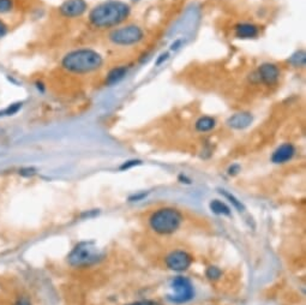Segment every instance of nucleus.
<instances>
[{
    "label": "nucleus",
    "mask_w": 306,
    "mask_h": 305,
    "mask_svg": "<svg viewBox=\"0 0 306 305\" xmlns=\"http://www.w3.org/2000/svg\"><path fill=\"white\" fill-rule=\"evenodd\" d=\"M14 305H33V304H31V300L27 297V295H20V297L16 298Z\"/></svg>",
    "instance_id": "6ab92c4d"
},
{
    "label": "nucleus",
    "mask_w": 306,
    "mask_h": 305,
    "mask_svg": "<svg viewBox=\"0 0 306 305\" xmlns=\"http://www.w3.org/2000/svg\"><path fill=\"white\" fill-rule=\"evenodd\" d=\"M143 30L138 26L130 24V26L121 27L119 29H114L109 34V40L113 43L119 46H130L140 42L143 39Z\"/></svg>",
    "instance_id": "20e7f679"
},
{
    "label": "nucleus",
    "mask_w": 306,
    "mask_h": 305,
    "mask_svg": "<svg viewBox=\"0 0 306 305\" xmlns=\"http://www.w3.org/2000/svg\"><path fill=\"white\" fill-rule=\"evenodd\" d=\"M280 77V70L275 64L264 63L258 69V78L267 86L275 84Z\"/></svg>",
    "instance_id": "1a4fd4ad"
},
{
    "label": "nucleus",
    "mask_w": 306,
    "mask_h": 305,
    "mask_svg": "<svg viewBox=\"0 0 306 305\" xmlns=\"http://www.w3.org/2000/svg\"><path fill=\"white\" fill-rule=\"evenodd\" d=\"M305 62H306V55L304 51H299L293 54L291 58L288 59L289 64H292L293 67L295 68H302L305 67Z\"/></svg>",
    "instance_id": "2eb2a0df"
},
{
    "label": "nucleus",
    "mask_w": 306,
    "mask_h": 305,
    "mask_svg": "<svg viewBox=\"0 0 306 305\" xmlns=\"http://www.w3.org/2000/svg\"><path fill=\"white\" fill-rule=\"evenodd\" d=\"M87 9L88 4L86 0H65L59 8V12L63 17L76 18L83 15Z\"/></svg>",
    "instance_id": "0eeeda50"
},
{
    "label": "nucleus",
    "mask_w": 306,
    "mask_h": 305,
    "mask_svg": "<svg viewBox=\"0 0 306 305\" xmlns=\"http://www.w3.org/2000/svg\"><path fill=\"white\" fill-rule=\"evenodd\" d=\"M97 259H99V253L95 248L87 243H82L77 245L69 255V263L74 267H83L96 262Z\"/></svg>",
    "instance_id": "39448f33"
},
{
    "label": "nucleus",
    "mask_w": 306,
    "mask_h": 305,
    "mask_svg": "<svg viewBox=\"0 0 306 305\" xmlns=\"http://www.w3.org/2000/svg\"><path fill=\"white\" fill-rule=\"evenodd\" d=\"M130 305H155V304L151 303V301H138V303H134Z\"/></svg>",
    "instance_id": "a878e982"
},
{
    "label": "nucleus",
    "mask_w": 306,
    "mask_h": 305,
    "mask_svg": "<svg viewBox=\"0 0 306 305\" xmlns=\"http://www.w3.org/2000/svg\"><path fill=\"white\" fill-rule=\"evenodd\" d=\"M22 105H23L22 102H16V103H12V105H9L5 109H3V111L0 112V115H5V117L14 115L22 108Z\"/></svg>",
    "instance_id": "f3484780"
},
{
    "label": "nucleus",
    "mask_w": 306,
    "mask_h": 305,
    "mask_svg": "<svg viewBox=\"0 0 306 305\" xmlns=\"http://www.w3.org/2000/svg\"><path fill=\"white\" fill-rule=\"evenodd\" d=\"M172 286L173 290L175 291V295L172 298V300L175 303H184V301L190 300L194 297V287L188 279L178 276L174 279Z\"/></svg>",
    "instance_id": "423d86ee"
},
{
    "label": "nucleus",
    "mask_w": 306,
    "mask_h": 305,
    "mask_svg": "<svg viewBox=\"0 0 306 305\" xmlns=\"http://www.w3.org/2000/svg\"><path fill=\"white\" fill-rule=\"evenodd\" d=\"M102 64L103 59L100 53L89 48H81L69 52L62 60V67L64 70L77 75L90 74L99 70Z\"/></svg>",
    "instance_id": "f03ea898"
},
{
    "label": "nucleus",
    "mask_w": 306,
    "mask_h": 305,
    "mask_svg": "<svg viewBox=\"0 0 306 305\" xmlns=\"http://www.w3.org/2000/svg\"><path fill=\"white\" fill-rule=\"evenodd\" d=\"M179 45H180V40L175 41V43H173V45H172V49H176V48H178Z\"/></svg>",
    "instance_id": "bb28decb"
},
{
    "label": "nucleus",
    "mask_w": 306,
    "mask_h": 305,
    "mask_svg": "<svg viewBox=\"0 0 306 305\" xmlns=\"http://www.w3.org/2000/svg\"><path fill=\"white\" fill-rule=\"evenodd\" d=\"M126 74H128V68L126 67L114 68L113 70L109 71L108 75H107L106 84L107 86H114V84L119 83V82L126 76Z\"/></svg>",
    "instance_id": "ddd939ff"
},
{
    "label": "nucleus",
    "mask_w": 306,
    "mask_h": 305,
    "mask_svg": "<svg viewBox=\"0 0 306 305\" xmlns=\"http://www.w3.org/2000/svg\"><path fill=\"white\" fill-rule=\"evenodd\" d=\"M210 208L214 213L226 214V215H228V214H229L228 207L225 206V204H223L222 202H220V201H213V202L210 203Z\"/></svg>",
    "instance_id": "dca6fc26"
},
{
    "label": "nucleus",
    "mask_w": 306,
    "mask_h": 305,
    "mask_svg": "<svg viewBox=\"0 0 306 305\" xmlns=\"http://www.w3.org/2000/svg\"><path fill=\"white\" fill-rule=\"evenodd\" d=\"M294 153H295L294 147H293L292 144L286 143L283 144V146L277 148L275 153H274L273 156H271V160H273L274 163L287 162L288 160H291L293 158Z\"/></svg>",
    "instance_id": "9d476101"
},
{
    "label": "nucleus",
    "mask_w": 306,
    "mask_h": 305,
    "mask_svg": "<svg viewBox=\"0 0 306 305\" xmlns=\"http://www.w3.org/2000/svg\"><path fill=\"white\" fill-rule=\"evenodd\" d=\"M168 55H169L168 53H163V54H161V55H160V58L156 60V65H157V67H159V65L162 64L163 62H166L167 59H168Z\"/></svg>",
    "instance_id": "b1692460"
},
{
    "label": "nucleus",
    "mask_w": 306,
    "mask_h": 305,
    "mask_svg": "<svg viewBox=\"0 0 306 305\" xmlns=\"http://www.w3.org/2000/svg\"><path fill=\"white\" fill-rule=\"evenodd\" d=\"M138 163H140V161H129L128 163H124V165L121 166V169H125V168H130V167H132V166H135V165H138Z\"/></svg>",
    "instance_id": "393cba45"
},
{
    "label": "nucleus",
    "mask_w": 306,
    "mask_h": 305,
    "mask_svg": "<svg viewBox=\"0 0 306 305\" xmlns=\"http://www.w3.org/2000/svg\"><path fill=\"white\" fill-rule=\"evenodd\" d=\"M251 123H252V115L250 113H246V112L235 113V114H233L232 117L227 120V124H228L229 127L233 129H238V130L248 128Z\"/></svg>",
    "instance_id": "9b49d317"
},
{
    "label": "nucleus",
    "mask_w": 306,
    "mask_h": 305,
    "mask_svg": "<svg viewBox=\"0 0 306 305\" xmlns=\"http://www.w3.org/2000/svg\"><path fill=\"white\" fill-rule=\"evenodd\" d=\"M223 194H225V195H226V196H227V197H228V199H229V200H231V202H233V204H234V206L236 207V208H239V209H242V206H241V204H240V203H239V202H238V201H236V200L234 199V197H233V196H231V195L226 194V193H223Z\"/></svg>",
    "instance_id": "5701e85b"
},
{
    "label": "nucleus",
    "mask_w": 306,
    "mask_h": 305,
    "mask_svg": "<svg viewBox=\"0 0 306 305\" xmlns=\"http://www.w3.org/2000/svg\"><path fill=\"white\" fill-rule=\"evenodd\" d=\"M8 31H9L8 24H6L3 20H0V39H3V37L8 34Z\"/></svg>",
    "instance_id": "412c9836"
},
{
    "label": "nucleus",
    "mask_w": 306,
    "mask_h": 305,
    "mask_svg": "<svg viewBox=\"0 0 306 305\" xmlns=\"http://www.w3.org/2000/svg\"><path fill=\"white\" fill-rule=\"evenodd\" d=\"M215 127V119L211 117H202L196 123V129L201 133H206Z\"/></svg>",
    "instance_id": "4468645a"
},
{
    "label": "nucleus",
    "mask_w": 306,
    "mask_h": 305,
    "mask_svg": "<svg viewBox=\"0 0 306 305\" xmlns=\"http://www.w3.org/2000/svg\"><path fill=\"white\" fill-rule=\"evenodd\" d=\"M235 36L238 39H254L258 35V28L255 24L241 23L234 28Z\"/></svg>",
    "instance_id": "f8f14e48"
},
{
    "label": "nucleus",
    "mask_w": 306,
    "mask_h": 305,
    "mask_svg": "<svg viewBox=\"0 0 306 305\" xmlns=\"http://www.w3.org/2000/svg\"><path fill=\"white\" fill-rule=\"evenodd\" d=\"M36 173V171L31 167H27V168H22L20 169V174L23 175V177H31Z\"/></svg>",
    "instance_id": "aec40b11"
},
{
    "label": "nucleus",
    "mask_w": 306,
    "mask_h": 305,
    "mask_svg": "<svg viewBox=\"0 0 306 305\" xmlns=\"http://www.w3.org/2000/svg\"><path fill=\"white\" fill-rule=\"evenodd\" d=\"M130 15V6L123 2L109 0L95 6L89 14V21L96 28H112L124 22Z\"/></svg>",
    "instance_id": "f257e3e1"
},
{
    "label": "nucleus",
    "mask_w": 306,
    "mask_h": 305,
    "mask_svg": "<svg viewBox=\"0 0 306 305\" xmlns=\"http://www.w3.org/2000/svg\"><path fill=\"white\" fill-rule=\"evenodd\" d=\"M166 265L169 269L180 272V270H185L190 267L191 257L184 251H175L167 257Z\"/></svg>",
    "instance_id": "6e6552de"
},
{
    "label": "nucleus",
    "mask_w": 306,
    "mask_h": 305,
    "mask_svg": "<svg viewBox=\"0 0 306 305\" xmlns=\"http://www.w3.org/2000/svg\"><path fill=\"white\" fill-rule=\"evenodd\" d=\"M14 9V0H0V15L9 14Z\"/></svg>",
    "instance_id": "a211bd4d"
},
{
    "label": "nucleus",
    "mask_w": 306,
    "mask_h": 305,
    "mask_svg": "<svg viewBox=\"0 0 306 305\" xmlns=\"http://www.w3.org/2000/svg\"><path fill=\"white\" fill-rule=\"evenodd\" d=\"M207 275L209 276L210 279H216V278H219V275H220V270L217 269V268H214V267H211V268H209L208 269V272H207Z\"/></svg>",
    "instance_id": "4be33fe9"
},
{
    "label": "nucleus",
    "mask_w": 306,
    "mask_h": 305,
    "mask_svg": "<svg viewBox=\"0 0 306 305\" xmlns=\"http://www.w3.org/2000/svg\"><path fill=\"white\" fill-rule=\"evenodd\" d=\"M181 222V216L174 209H161L150 218L151 228L155 229L157 233H172L179 227Z\"/></svg>",
    "instance_id": "7ed1b4c3"
}]
</instances>
